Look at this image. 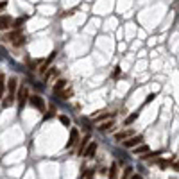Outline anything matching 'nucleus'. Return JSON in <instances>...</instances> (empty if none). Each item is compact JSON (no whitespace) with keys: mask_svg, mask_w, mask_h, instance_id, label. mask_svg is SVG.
I'll return each instance as SVG.
<instances>
[{"mask_svg":"<svg viewBox=\"0 0 179 179\" xmlns=\"http://www.w3.org/2000/svg\"><path fill=\"white\" fill-rule=\"evenodd\" d=\"M158 163H159V167H161V168H167V167H168V165H170V163H168V161H167V159H159V161H158Z\"/></svg>","mask_w":179,"mask_h":179,"instance_id":"20","label":"nucleus"},{"mask_svg":"<svg viewBox=\"0 0 179 179\" xmlns=\"http://www.w3.org/2000/svg\"><path fill=\"white\" fill-rule=\"evenodd\" d=\"M29 102L32 104V108H36V109H38V111H41V113H43V111H47L45 100H43L39 95H31V97H29Z\"/></svg>","mask_w":179,"mask_h":179,"instance_id":"2","label":"nucleus"},{"mask_svg":"<svg viewBox=\"0 0 179 179\" xmlns=\"http://www.w3.org/2000/svg\"><path fill=\"white\" fill-rule=\"evenodd\" d=\"M108 175H109V179H115V177H116V165H111V168H109Z\"/></svg>","mask_w":179,"mask_h":179,"instance_id":"17","label":"nucleus"},{"mask_svg":"<svg viewBox=\"0 0 179 179\" xmlns=\"http://www.w3.org/2000/svg\"><path fill=\"white\" fill-rule=\"evenodd\" d=\"M77 140H79V131L73 127L72 131H70V140H68V143H66V147L70 149V147H73L75 143H77Z\"/></svg>","mask_w":179,"mask_h":179,"instance_id":"6","label":"nucleus"},{"mask_svg":"<svg viewBox=\"0 0 179 179\" xmlns=\"http://www.w3.org/2000/svg\"><path fill=\"white\" fill-rule=\"evenodd\" d=\"M27 22V16H20V18H16V20H13V29H22V25Z\"/></svg>","mask_w":179,"mask_h":179,"instance_id":"11","label":"nucleus"},{"mask_svg":"<svg viewBox=\"0 0 179 179\" xmlns=\"http://www.w3.org/2000/svg\"><path fill=\"white\" fill-rule=\"evenodd\" d=\"M113 125H115V118H108L104 124L99 125V129H100V131H108V129H111Z\"/></svg>","mask_w":179,"mask_h":179,"instance_id":"12","label":"nucleus"},{"mask_svg":"<svg viewBox=\"0 0 179 179\" xmlns=\"http://www.w3.org/2000/svg\"><path fill=\"white\" fill-rule=\"evenodd\" d=\"M56 115V108H50L49 109V113H45V120H49V118H52Z\"/></svg>","mask_w":179,"mask_h":179,"instance_id":"18","label":"nucleus"},{"mask_svg":"<svg viewBox=\"0 0 179 179\" xmlns=\"http://www.w3.org/2000/svg\"><path fill=\"white\" fill-rule=\"evenodd\" d=\"M72 95V90H61V99H68Z\"/></svg>","mask_w":179,"mask_h":179,"instance_id":"19","label":"nucleus"},{"mask_svg":"<svg viewBox=\"0 0 179 179\" xmlns=\"http://www.w3.org/2000/svg\"><path fill=\"white\" fill-rule=\"evenodd\" d=\"M16 99H18V106H20V109H22L23 104H25V100L29 99V92H27V88H25V86H20V88H18V92H16Z\"/></svg>","mask_w":179,"mask_h":179,"instance_id":"3","label":"nucleus"},{"mask_svg":"<svg viewBox=\"0 0 179 179\" xmlns=\"http://www.w3.org/2000/svg\"><path fill=\"white\" fill-rule=\"evenodd\" d=\"M20 36H23V34H22V29H15L13 32L6 34V36H4V39H6V41H15V39H18Z\"/></svg>","mask_w":179,"mask_h":179,"instance_id":"7","label":"nucleus"},{"mask_svg":"<svg viewBox=\"0 0 179 179\" xmlns=\"http://www.w3.org/2000/svg\"><path fill=\"white\" fill-rule=\"evenodd\" d=\"M56 75H57V68L52 66L49 72H45V81H49V79H52V77H56Z\"/></svg>","mask_w":179,"mask_h":179,"instance_id":"15","label":"nucleus"},{"mask_svg":"<svg viewBox=\"0 0 179 179\" xmlns=\"http://www.w3.org/2000/svg\"><path fill=\"white\" fill-rule=\"evenodd\" d=\"M140 143H143V136H142V134H132V136H129V140L124 142V147L125 149H134Z\"/></svg>","mask_w":179,"mask_h":179,"instance_id":"1","label":"nucleus"},{"mask_svg":"<svg viewBox=\"0 0 179 179\" xmlns=\"http://www.w3.org/2000/svg\"><path fill=\"white\" fill-rule=\"evenodd\" d=\"M95 152H97V142H90V143H88V147L84 149L82 156H86V158H93V156H95Z\"/></svg>","mask_w":179,"mask_h":179,"instance_id":"4","label":"nucleus"},{"mask_svg":"<svg viewBox=\"0 0 179 179\" xmlns=\"http://www.w3.org/2000/svg\"><path fill=\"white\" fill-rule=\"evenodd\" d=\"M131 172H132V167H127V168L124 170V177H127V175H131Z\"/></svg>","mask_w":179,"mask_h":179,"instance_id":"21","label":"nucleus"},{"mask_svg":"<svg viewBox=\"0 0 179 179\" xmlns=\"http://www.w3.org/2000/svg\"><path fill=\"white\" fill-rule=\"evenodd\" d=\"M7 7V2H6V0H2V2H0V11H4Z\"/></svg>","mask_w":179,"mask_h":179,"instance_id":"23","label":"nucleus"},{"mask_svg":"<svg viewBox=\"0 0 179 179\" xmlns=\"http://www.w3.org/2000/svg\"><path fill=\"white\" fill-rule=\"evenodd\" d=\"M147 152H149V145L140 143V145L134 147V154H136V156H143V154H147Z\"/></svg>","mask_w":179,"mask_h":179,"instance_id":"8","label":"nucleus"},{"mask_svg":"<svg viewBox=\"0 0 179 179\" xmlns=\"http://www.w3.org/2000/svg\"><path fill=\"white\" fill-rule=\"evenodd\" d=\"M131 179H142V175H138V174H134V175H131Z\"/></svg>","mask_w":179,"mask_h":179,"instance_id":"25","label":"nucleus"},{"mask_svg":"<svg viewBox=\"0 0 179 179\" xmlns=\"http://www.w3.org/2000/svg\"><path fill=\"white\" fill-rule=\"evenodd\" d=\"M90 140H92V138H90V136H84V138L81 140V145H79V149H77V154H79V156H82V152H84V149L88 147Z\"/></svg>","mask_w":179,"mask_h":179,"instance_id":"9","label":"nucleus"},{"mask_svg":"<svg viewBox=\"0 0 179 179\" xmlns=\"http://www.w3.org/2000/svg\"><path fill=\"white\" fill-rule=\"evenodd\" d=\"M132 131H120V132H116L115 134V140H127L129 136H132Z\"/></svg>","mask_w":179,"mask_h":179,"instance_id":"10","label":"nucleus"},{"mask_svg":"<svg viewBox=\"0 0 179 179\" xmlns=\"http://www.w3.org/2000/svg\"><path fill=\"white\" fill-rule=\"evenodd\" d=\"M59 120H61V124H63L65 127H70V125H72V122H70V118H68L66 115H61V116H59Z\"/></svg>","mask_w":179,"mask_h":179,"instance_id":"16","label":"nucleus"},{"mask_svg":"<svg viewBox=\"0 0 179 179\" xmlns=\"http://www.w3.org/2000/svg\"><path fill=\"white\" fill-rule=\"evenodd\" d=\"M66 88V81L65 79H59L56 84H54V92H61V90H65Z\"/></svg>","mask_w":179,"mask_h":179,"instance_id":"14","label":"nucleus"},{"mask_svg":"<svg viewBox=\"0 0 179 179\" xmlns=\"http://www.w3.org/2000/svg\"><path fill=\"white\" fill-rule=\"evenodd\" d=\"M11 25H13V18L9 15H2V16H0V31H6Z\"/></svg>","mask_w":179,"mask_h":179,"instance_id":"5","label":"nucleus"},{"mask_svg":"<svg viewBox=\"0 0 179 179\" xmlns=\"http://www.w3.org/2000/svg\"><path fill=\"white\" fill-rule=\"evenodd\" d=\"M154 97H156V95H154V93H151V95H149V97H147V100H145V102H151V100H152V99H154Z\"/></svg>","mask_w":179,"mask_h":179,"instance_id":"24","label":"nucleus"},{"mask_svg":"<svg viewBox=\"0 0 179 179\" xmlns=\"http://www.w3.org/2000/svg\"><path fill=\"white\" fill-rule=\"evenodd\" d=\"M138 116H140V111H136V113H132V115H129V116H127V118L124 120V125H131V124H132L134 120L138 118Z\"/></svg>","mask_w":179,"mask_h":179,"instance_id":"13","label":"nucleus"},{"mask_svg":"<svg viewBox=\"0 0 179 179\" xmlns=\"http://www.w3.org/2000/svg\"><path fill=\"white\" fill-rule=\"evenodd\" d=\"M118 75H120V66H115V72H113V77L116 79Z\"/></svg>","mask_w":179,"mask_h":179,"instance_id":"22","label":"nucleus"}]
</instances>
